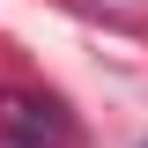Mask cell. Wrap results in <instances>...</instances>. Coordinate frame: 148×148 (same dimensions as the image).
Wrapping results in <instances>:
<instances>
[{
	"instance_id": "6da1fadb",
	"label": "cell",
	"mask_w": 148,
	"mask_h": 148,
	"mask_svg": "<svg viewBox=\"0 0 148 148\" xmlns=\"http://www.w3.org/2000/svg\"><path fill=\"white\" fill-rule=\"evenodd\" d=\"M0 111H8V133H22V141H37V148H67V111H59V104H37V96H8V104H0Z\"/></svg>"
},
{
	"instance_id": "7a4b0ae2",
	"label": "cell",
	"mask_w": 148,
	"mask_h": 148,
	"mask_svg": "<svg viewBox=\"0 0 148 148\" xmlns=\"http://www.w3.org/2000/svg\"><path fill=\"white\" fill-rule=\"evenodd\" d=\"M0 148H37V141H22V133H0Z\"/></svg>"
},
{
	"instance_id": "3957f363",
	"label": "cell",
	"mask_w": 148,
	"mask_h": 148,
	"mask_svg": "<svg viewBox=\"0 0 148 148\" xmlns=\"http://www.w3.org/2000/svg\"><path fill=\"white\" fill-rule=\"evenodd\" d=\"M96 8H104V0H96ZM111 8H126V0H111Z\"/></svg>"
}]
</instances>
